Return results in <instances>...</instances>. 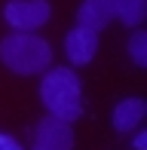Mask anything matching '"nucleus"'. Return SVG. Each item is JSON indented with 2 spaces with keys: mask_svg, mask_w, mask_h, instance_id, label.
<instances>
[{
  "mask_svg": "<svg viewBox=\"0 0 147 150\" xmlns=\"http://www.w3.org/2000/svg\"><path fill=\"white\" fill-rule=\"evenodd\" d=\"M0 150H25L22 144H18L12 135H6V132H0Z\"/></svg>",
  "mask_w": 147,
  "mask_h": 150,
  "instance_id": "9d476101",
  "label": "nucleus"
},
{
  "mask_svg": "<svg viewBox=\"0 0 147 150\" xmlns=\"http://www.w3.org/2000/svg\"><path fill=\"white\" fill-rule=\"evenodd\" d=\"M49 18H52L49 0H9V3L3 6V22L9 25L12 31L37 34Z\"/></svg>",
  "mask_w": 147,
  "mask_h": 150,
  "instance_id": "7ed1b4c3",
  "label": "nucleus"
},
{
  "mask_svg": "<svg viewBox=\"0 0 147 150\" xmlns=\"http://www.w3.org/2000/svg\"><path fill=\"white\" fill-rule=\"evenodd\" d=\"M144 113H147V104H144L141 95H129V98L117 101V107H113V113H110V126H113V132H119V135L135 132V129L141 126Z\"/></svg>",
  "mask_w": 147,
  "mask_h": 150,
  "instance_id": "423d86ee",
  "label": "nucleus"
},
{
  "mask_svg": "<svg viewBox=\"0 0 147 150\" xmlns=\"http://www.w3.org/2000/svg\"><path fill=\"white\" fill-rule=\"evenodd\" d=\"M129 58H132V64L147 67V31L144 28H132V34H129Z\"/></svg>",
  "mask_w": 147,
  "mask_h": 150,
  "instance_id": "1a4fd4ad",
  "label": "nucleus"
},
{
  "mask_svg": "<svg viewBox=\"0 0 147 150\" xmlns=\"http://www.w3.org/2000/svg\"><path fill=\"white\" fill-rule=\"evenodd\" d=\"M0 64L18 77H40L52 67V43L40 34L12 31L0 40Z\"/></svg>",
  "mask_w": 147,
  "mask_h": 150,
  "instance_id": "f03ea898",
  "label": "nucleus"
},
{
  "mask_svg": "<svg viewBox=\"0 0 147 150\" xmlns=\"http://www.w3.org/2000/svg\"><path fill=\"white\" fill-rule=\"evenodd\" d=\"M113 18H117L113 0H83L80 9H77V25H80V28L95 31V34H101Z\"/></svg>",
  "mask_w": 147,
  "mask_h": 150,
  "instance_id": "0eeeda50",
  "label": "nucleus"
},
{
  "mask_svg": "<svg viewBox=\"0 0 147 150\" xmlns=\"http://www.w3.org/2000/svg\"><path fill=\"white\" fill-rule=\"evenodd\" d=\"M113 12L126 28H141L147 18V0H113Z\"/></svg>",
  "mask_w": 147,
  "mask_h": 150,
  "instance_id": "6e6552de",
  "label": "nucleus"
},
{
  "mask_svg": "<svg viewBox=\"0 0 147 150\" xmlns=\"http://www.w3.org/2000/svg\"><path fill=\"white\" fill-rule=\"evenodd\" d=\"M77 138H74V122L55 120L46 113L43 120L37 122L34 129V141H31V150H74Z\"/></svg>",
  "mask_w": 147,
  "mask_h": 150,
  "instance_id": "20e7f679",
  "label": "nucleus"
},
{
  "mask_svg": "<svg viewBox=\"0 0 147 150\" xmlns=\"http://www.w3.org/2000/svg\"><path fill=\"white\" fill-rule=\"evenodd\" d=\"M40 101L46 113L64 122L83 117V83L74 67H49L40 74Z\"/></svg>",
  "mask_w": 147,
  "mask_h": 150,
  "instance_id": "f257e3e1",
  "label": "nucleus"
},
{
  "mask_svg": "<svg viewBox=\"0 0 147 150\" xmlns=\"http://www.w3.org/2000/svg\"><path fill=\"white\" fill-rule=\"evenodd\" d=\"M64 55L74 67H83L89 64L92 58L98 55V34L89 31V28H71L68 37H64Z\"/></svg>",
  "mask_w": 147,
  "mask_h": 150,
  "instance_id": "39448f33",
  "label": "nucleus"
},
{
  "mask_svg": "<svg viewBox=\"0 0 147 150\" xmlns=\"http://www.w3.org/2000/svg\"><path fill=\"white\" fill-rule=\"evenodd\" d=\"M132 150H147V132L135 129V138H132Z\"/></svg>",
  "mask_w": 147,
  "mask_h": 150,
  "instance_id": "9b49d317",
  "label": "nucleus"
}]
</instances>
